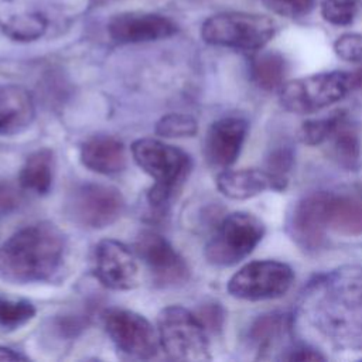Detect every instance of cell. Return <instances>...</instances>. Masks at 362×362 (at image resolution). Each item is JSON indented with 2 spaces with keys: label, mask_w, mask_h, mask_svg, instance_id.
<instances>
[{
  "label": "cell",
  "mask_w": 362,
  "mask_h": 362,
  "mask_svg": "<svg viewBox=\"0 0 362 362\" xmlns=\"http://www.w3.org/2000/svg\"><path fill=\"white\" fill-rule=\"evenodd\" d=\"M35 115L27 89L18 85H0V134H16L27 129Z\"/></svg>",
  "instance_id": "e0dca14e"
},
{
  "label": "cell",
  "mask_w": 362,
  "mask_h": 362,
  "mask_svg": "<svg viewBox=\"0 0 362 362\" xmlns=\"http://www.w3.org/2000/svg\"><path fill=\"white\" fill-rule=\"evenodd\" d=\"M132 154L141 170L156 181L148 192V201L154 206L164 205L191 170V158L185 151L160 140H136Z\"/></svg>",
  "instance_id": "3957f363"
},
{
  "label": "cell",
  "mask_w": 362,
  "mask_h": 362,
  "mask_svg": "<svg viewBox=\"0 0 362 362\" xmlns=\"http://www.w3.org/2000/svg\"><path fill=\"white\" fill-rule=\"evenodd\" d=\"M216 187L230 199H247L267 189H284L287 187V177H280L260 168L228 170L216 177Z\"/></svg>",
  "instance_id": "2e32d148"
},
{
  "label": "cell",
  "mask_w": 362,
  "mask_h": 362,
  "mask_svg": "<svg viewBox=\"0 0 362 362\" xmlns=\"http://www.w3.org/2000/svg\"><path fill=\"white\" fill-rule=\"evenodd\" d=\"M20 204L18 191L8 182H0V215L8 214Z\"/></svg>",
  "instance_id": "4dcf8cb0"
},
{
  "label": "cell",
  "mask_w": 362,
  "mask_h": 362,
  "mask_svg": "<svg viewBox=\"0 0 362 362\" xmlns=\"http://www.w3.org/2000/svg\"><path fill=\"white\" fill-rule=\"evenodd\" d=\"M334 51L342 61L362 62V34L345 33L334 42Z\"/></svg>",
  "instance_id": "f1b7e54d"
},
{
  "label": "cell",
  "mask_w": 362,
  "mask_h": 362,
  "mask_svg": "<svg viewBox=\"0 0 362 362\" xmlns=\"http://www.w3.org/2000/svg\"><path fill=\"white\" fill-rule=\"evenodd\" d=\"M197 130V120L184 113L165 115L156 124V133L163 137H189L194 136Z\"/></svg>",
  "instance_id": "484cf974"
},
{
  "label": "cell",
  "mask_w": 362,
  "mask_h": 362,
  "mask_svg": "<svg viewBox=\"0 0 362 362\" xmlns=\"http://www.w3.org/2000/svg\"><path fill=\"white\" fill-rule=\"evenodd\" d=\"M287 75V62L280 52L269 51L256 55L250 62V76L263 90L281 89Z\"/></svg>",
  "instance_id": "44dd1931"
},
{
  "label": "cell",
  "mask_w": 362,
  "mask_h": 362,
  "mask_svg": "<svg viewBox=\"0 0 362 362\" xmlns=\"http://www.w3.org/2000/svg\"><path fill=\"white\" fill-rule=\"evenodd\" d=\"M264 235L263 222L249 212H233L219 225L205 247V257L216 266H232L243 260Z\"/></svg>",
  "instance_id": "52a82bcc"
},
{
  "label": "cell",
  "mask_w": 362,
  "mask_h": 362,
  "mask_svg": "<svg viewBox=\"0 0 362 362\" xmlns=\"http://www.w3.org/2000/svg\"><path fill=\"white\" fill-rule=\"evenodd\" d=\"M321 16L322 18L338 27L349 25L358 13L356 0H322L321 1Z\"/></svg>",
  "instance_id": "4316f807"
},
{
  "label": "cell",
  "mask_w": 362,
  "mask_h": 362,
  "mask_svg": "<svg viewBox=\"0 0 362 362\" xmlns=\"http://www.w3.org/2000/svg\"><path fill=\"white\" fill-rule=\"evenodd\" d=\"M28 358L21 355L20 352L7 348V346H0V361H27Z\"/></svg>",
  "instance_id": "d6a6232c"
},
{
  "label": "cell",
  "mask_w": 362,
  "mask_h": 362,
  "mask_svg": "<svg viewBox=\"0 0 362 362\" xmlns=\"http://www.w3.org/2000/svg\"><path fill=\"white\" fill-rule=\"evenodd\" d=\"M35 314V308L31 303L25 300H8L0 297V327L6 329H14L27 321H30Z\"/></svg>",
  "instance_id": "d4e9b609"
},
{
  "label": "cell",
  "mask_w": 362,
  "mask_h": 362,
  "mask_svg": "<svg viewBox=\"0 0 362 362\" xmlns=\"http://www.w3.org/2000/svg\"><path fill=\"white\" fill-rule=\"evenodd\" d=\"M65 252L62 232L49 222L25 226L0 246V276L16 283L48 280Z\"/></svg>",
  "instance_id": "7a4b0ae2"
},
{
  "label": "cell",
  "mask_w": 362,
  "mask_h": 362,
  "mask_svg": "<svg viewBox=\"0 0 362 362\" xmlns=\"http://www.w3.org/2000/svg\"><path fill=\"white\" fill-rule=\"evenodd\" d=\"M198 320L202 322V325L209 329H219L223 320L222 308L218 304H206L201 308L198 314Z\"/></svg>",
  "instance_id": "f546056e"
},
{
  "label": "cell",
  "mask_w": 362,
  "mask_h": 362,
  "mask_svg": "<svg viewBox=\"0 0 362 362\" xmlns=\"http://www.w3.org/2000/svg\"><path fill=\"white\" fill-rule=\"evenodd\" d=\"M136 249L157 284L173 287L188 280V264L161 235L150 230L141 232Z\"/></svg>",
  "instance_id": "8fae6325"
},
{
  "label": "cell",
  "mask_w": 362,
  "mask_h": 362,
  "mask_svg": "<svg viewBox=\"0 0 362 362\" xmlns=\"http://www.w3.org/2000/svg\"><path fill=\"white\" fill-rule=\"evenodd\" d=\"M66 206L71 219L78 225L102 229L120 216L124 202L115 187L88 182L71 192Z\"/></svg>",
  "instance_id": "9c48e42d"
},
{
  "label": "cell",
  "mask_w": 362,
  "mask_h": 362,
  "mask_svg": "<svg viewBox=\"0 0 362 362\" xmlns=\"http://www.w3.org/2000/svg\"><path fill=\"white\" fill-rule=\"evenodd\" d=\"M246 133L247 122L242 117L228 116L214 122L204 143L206 161L216 168L232 165L242 150Z\"/></svg>",
  "instance_id": "9a60e30c"
},
{
  "label": "cell",
  "mask_w": 362,
  "mask_h": 362,
  "mask_svg": "<svg viewBox=\"0 0 362 362\" xmlns=\"http://www.w3.org/2000/svg\"><path fill=\"white\" fill-rule=\"evenodd\" d=\"M331 140V156L345 170H356L359 167L361 141L356 130L346 122V117L339 123Z\"/></svg>",
  "instance_id": "7402d4cb"
},
{
  "label": "cell",
  "mask_w": 362,
  "mask_h": 362,
  "mask_svg": "<svg viewBox=\"0 0 362 362\" xmlns=\"http://www.w3.org/2000/svg\"><path fill=\"white\" fill-rule=\"evenodd\" d=\"M351 90V72H320L286 82L280 89V103L291 113L305 115L339 102Z\"/></svg>",
  "instance_id": "5b68a950"
},
{
  "label": "cell",
  "mask_w": 362,
  "mask_h": 362,
  "mask_svg": "<svg viewBox=\"0 0 362 362\" xmlns=\"http://www.w3.org/2000/svg\"><path fill=\"white\" fill-rule=\"evenodd\" d=\"M262 3L281 17L300 18L311 13L315 0H262Z\"/></svg>",
  "instance_id": "83f0119b"
},
{
  "label": "cell",
  "mask_w": 362,
  "mask_h": 362,
  "mask_svg": "<svg viewBox=\"0 0 362 362\" xmlns=\"http://www.w3.org/2000/svg\"><path fill=\"white\" fill-rule=\"evenodd\" d=\"M325 223L327 229L345 236L362 235V202L327 192Z\"/></svg>",
  "instance_id": "d6986e66"
},
{
  "label": "cell",
  "mask_w": 362,
  "mask_h": 362,
  "mask_svg": "<svg viewBox=\"0 0 362 362\" xmlns=\"http://www.w3.org/2000/svg\"><path fill=\"white\" fill-rule=\"evenodd\" d=\"M95 276L113 290H130L137 286L139 267L133 253L113 239L100 240L95 247Z\"/></svg>",
  "instance_id": "7c38bea8"
},
{
  "label": "cell",
  "mask_w": 362,
  "mask_h": 362,
  "mask_svg": "<svg viewBox=\"0 0 362 362\" xmlns=\"http://www.w3.org/2000/svg\"><path fill=\"white\" fill-rule=\"evenodd\" d=\"M81 160L92 171L115 174L126 165L124 146L112 136H93L82 144Z\"/></svg>",
  "instance_id": "ac0fdd59"
},
{
  "label": "cell",
  "mask_w": 362,
  "mask_h": 362,
  "mask_svg": "<svg viewBox=\"0 0 362 362\" xmlns=\"http://www.w3.org/2000/svg\"><path fill=\"white\" fill-rule=\"evenodd\" d=\"M345 117L344 110H337L325 117L307 120L298 130V139L307 146H318L332 136L335 129Z\"/></svg>",
  "instance_id": "cb8c5ba5"
},
{
  "label": "cell",
  "mask_w": 362,
  "mask_h": 362,
  "mask_svg": "<svg viewBox=\"0 0 362 362\" xmlns=\"http://www.w3.org/2000/svg\"><path fill=\"white\" fill-rule=\"evenodd\" d=\"M307 321L332 345L362 349V267H344L318 277L303 296Z\"/></svg>",
  "instance_id": "6da1fadb"
},
{
  "label": "cell",
  "mask_w": 362,
  "mask_h": 362,
  "mask_svg": "<svg viewBox=\"0 0 362 362\" xmlns=\"http://www.w3.org/2000/svg\"><path fill=\"white\" fill-rule=\"evenodd\" d=\"M294 281L293 269L277 260H255L240 267L228 281L232 297L262 301L284 296Z\"/></svg>",
  "instance_id": "ba28073f"
},
{
  "label": "cell",
  "mask_w": 362,
  "mask_h": 362,
  "mask_svg": "<svg viewBox=\"0 0 362 362\" xmlns=\"http://www.w3.org/2000/svg\"><path fill=\"white\" fill-rule=\"evenodd\" d=\"M54 177V154L41 148L30 154L20 173V185L35 194H47L51 189Z\"/></svg>",
  "instance_id": "ffe728a7"
},
{
  "label": "cell",
  "mask_w": 362,
  "mask_h": 362,
  "mask_svg": "<svg viewBox=\"0 0 362 362\" xmlns=\"http://www.w3.org/2000/svg\"><path fill=\"white\" fill-rule=\"evenodd\" d=\"M276 31L277 25L270 17L242 11L211 16L201 27L205 42L243 51L260 49L274 37Z\"/></svg>",
  "instance_id": "277c9868"
},
{
  "label": "cell",
  "mask_w": 362,
  "mask_h": 362,
  "mask_svg": "<svg viewBox=\"0 0 362 362\" xmlns=\"http://www.w3.org/2000/svg\"><path fill=\"white\" fill-rule=\"evenodd\" d=\"M109 35L123 44L147 42L168 38L178 31L168 17L153 13H120L107 23Z\"/></svg>",
  "instance_id": "4fadbf2b"
},
{
  "label": "cell",
  "mask_w": 362,
  "mask_h": 362,
  "mask_svg": "<svg viewBox=\"0 0 362 362\" xmlns=\"http://www.w3.org/2000/svg\"><path fill=\"white\" fill-rule=\"evenodd\" d=\"M327 192L311 194L298 201L290 215L288 232L293 240L305 250H318L325 242Z\"/></svg>",
  "instance_id": "5bb4252c"
},
{
  "label": "cell",
  "mask_w": 362,
  "mask_h": 362,
  "mask_svg": "<svg viewBox=\"0 0 362 362\" xmlns=\"http://www.w3.org/2000/svg\"><path fill=\"white\" fill-rule=\"evenodd\" d=\"M158 338L167 355L175 361H208L209 345L205 327L197 315L180 305L158 314Z\"/></svg>",
  "instance_id": "8992f818"
},
{
  "label": "cell",
  "mask_w": 362,
  "mask_h": 362,
  "mask_svg": "<svg viewBox=\"0 0 362 362\" xmlns=\"http://www.w3.org/2000/svg\"><path fill=\"white\" fill-rule=\"evenodd\" d=\"M288 361H324L325 358L311 348H294L287 356Z\"/></svg>",
  "instance_id": "1f68e13d"
},
{
  "label": "cell",
  "mask_w": 362,
  "mask_h": 362,
  "mask_svg": "<svg viewBox=\"0 0 362 362\" xmlns=\"http://www.w3.org/2000/svg\"><path fill=\"white\" fill-rule=\"evenodd\" d=\"M290 331V320L284 314H267L259 317L252 328L250 338L259 346V354L273 349Z\"/></svg>",
  "instance_id": "603a6c76"
},
{
  "label": "cell",
  "mask_w": 362,
  "mask_h": 362,
  "mask_svg": "<svg viewBox=\"0 0 362 362\" xmlns=\"http://www.w3.org/2000/svg\"><path fill=\"white\" fill-rule=\"evenodd\" d=\"M105 328L116 346L130 356L147 359L158 351L157 334L140 314L112 308L105 313Z\"/></svg>",
  "instance_id": "30bf717a"
}]
</instances>
